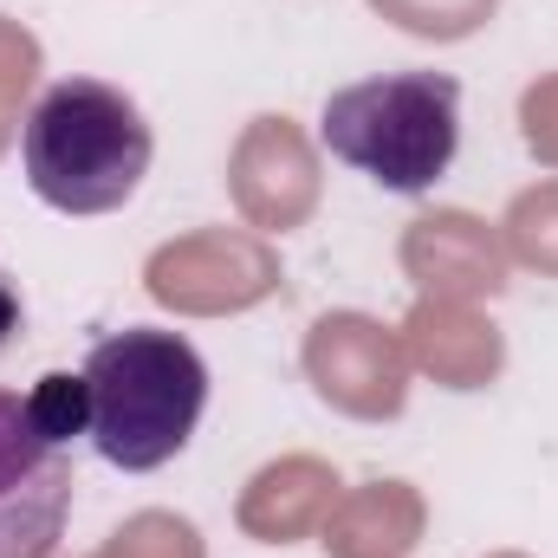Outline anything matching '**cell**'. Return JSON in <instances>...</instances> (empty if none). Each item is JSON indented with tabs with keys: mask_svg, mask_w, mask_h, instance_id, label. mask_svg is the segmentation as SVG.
<instances>
[{
	"mask_svg": "<svg viewBox=\"0 0 558 558\" xmlns=\"http://www.w3.org/2000/svg\"><path fill=\"white\" fill-rule=\"evenodd\" d=\"M92 558H208L202 553V533L182 520V513H131Z\"/></svg>",
	"mask_w": 558,
	"mask_h": 558,
	"instance_id": "obj_13",
	"label": "cell"
},
{
	"mask_svg": "<svg viewBox=\"0 0 558 558\" xmlns=\"http://www.w3.org/2000/svg\"><path fill=\"white\" fill-rule=\"evenodd\" d=\"M26 416L33 428L46 435V441H72V435H92V390H85V377H72V371H52V377H39L33 390H26Z\"/></svg>",
	"mask_w": 558,
	"mask_h": 558,
	"instance_id": "obj_14",
	"label": "cell"
},
{
	"mask_svg": "<svg viewBox=\"0 0 558 558\" xmlns=\"http://www.w3.org/2000/svg\"><path fill=\"white\" fill-rule=\"evenodd\" d=\"M422 494L410 481H371L331 500L318 546L331 558H410L422 539Z\"/></svg>",
	"mask_w": 558,
	"mask_h": 558,
	"instance_id": "obj_11",
	"label": "cell"
},
{
	"mask_svg": "<svg viewBox=\"0 0 558 558\" xmlns=\"http://www.w3.org/2000/svg\"><path fill=\"white\" fill-rule=\"evenodd\" d=\"M500 241H507V260L558 279V182H539V189L513 195V208L500 221Z\"/></svg>",
	"mask_w": 558,
	"mask_h": 558,
	"instance_id": "obj_12",
	"label": "cell"
},
{
	"mask_svg": "<svg viewBox=\"0 0 558 558\" xmlns=\"http://www.w3.org/2000/svg\"><path fill=\"white\" fill-rule=\"evenodd\" d=\"M318 137L338 162L364 169L390 195H422L448 175L461 143V85L448 72H390L325 98Z\"/></svg>",
	"mask_w": 558,
	"mask_h": 558,
	"instance_id": "obj_3",
	"label": "cell"
},
{
	"mask_svg": "<svg viewBox=\"0 0 558 558\" xmlns=\"http://www.w3.org/2000/svg\"><path fill=\"white\" fill-rule=\"evenodd\" d=\"M520 137L526 149L558 169V72H546L539 85H526V98H520Z\"/></svg>",
	"mask_w": 558,
	"mask_h": 558,
	"instance_id": "obj_17",
	"label": "cell"
},
{
	"mask_svg": "<svg viewBox=\"0 0 558 558\" xmlns=\"http://www.w3.org/2000/svg\"><path fill=\"white\" fill-rule=\"evenodd\" d=\"M403 344H410V364L441 390H487L507 364L500 325L461 299H416V312L403 318Z\"/></svg>",
	"mask_w": 558,
	"mask_h": 558,
	"instance_id": "obj_9",
	"label": "cell"
},
{
	"mask_svg": "<svg viewBox=\"0 0 558 558\" xmlns=\"http://www.w3.org/2000/svg\"><path fill=\"white\" fill-rule=\"evenodd\" d=\"M33 78H39V39L26 26L0 20V149L20 124V98L33 92Z\"/></svg>",
	"mask_w": 558,
	"mask_h": 558,
	"instance_id": "obj_16",
	"label": "cell"
},
{
	"mask_svg": "<svg viewBox=\"0 0 558 558\" xmlns=\"http://www.w3.org/2000/svg\"><path fill=\"white\" fill-rule=\"evenodd\" d=\"M410 344L403 331L377 325L371 312H325L305 331V377L312 390L357 422H390L410 403Z\"/></svg>",
	"mask_w": 558,
	"mask_h": 558,
	"instance_id": "obj_4",
	"label": "cell"
},
{
	"mask_svg": "<svg viewBox=\"0 0 558 558\" xmlns=\"http://www.w3.org/2000/svg\"><path fill=\"white\" fill-rule=\"evenodd\" d=\"M143 286L156 305L189 312V318H221V312H247L279 286V260L260 234L241 228H202L182 234L169 247L149 254Z\"/></svg>",
	"mask_w": 558,
	"mask_h": 558,
	"instance_id": "obj_5",
	"label": "cell"
},
{
	"mask_svg": "<svg viewBox=\"0 0 558 558\" xmlns=\"http://www.w3.org/2000/svg\"><path fill=\"white\" fill-rule=\"evenodd\" d=\"M20 325H26V305H20V286L0 274V351L20 338Z\"/></svg>",
	"mask_w": 558,
	"mask_h": 558,
	"instance_id": "obj_18",
	"label": "cell"
},
{
	"mask_svg": "<svg viewBox=\"0 0 558 558\" xmlns=\"http://www.w3.org/2000/svg\"><path fill=\"white\" fill-rule=\"evenodd\" d=\"M26 182L59 215H111L149 175L156 137L143 111L105 78H59L39 92L26 131Z\"/></svg>",
	"mask_w": 558,
	"mask_h": 558,
	"instance_id": "obj_2",
	"label": "cell"
},
{
	"mask_svg": "<svg viewBox=\"0 0 558 558\" xmlns=\"http://www.w3.org/2000/svg\"><path fill=\"white\" fill-rule=\"evenodd\" d=\"M331 500H338L331 461H318V454H286V461H267V468L247 481V494H241L234 513H241V533H247V539H260V546H292V539H312V533L325 526Z\"/></svg>",
	"mask_w": 558,
	"mask_h": 558,
	"instance_id": "obj_10",
	"label": "cell"
},
{
	"mask_svg": "<svg viewBox=\"0 0 558 558\" xmlns=\"http://www.w3.org/2000/svg\"><path fill=\"white\" fill-rule=\"evenodd\" d=\"M494 558H526V553H494Z\"/></svg>",
	"mask_w": 558,
	"mask_h": 558,
	"instance_id": "obj_19",
	"label": "cell"
},
{
	"mask_svg": "<svg viewBox=\"0 0 558 558\" xmlns=\"http://www.w3.org/2000/svg\"><path fill=\"white\" fill-rule=\"evenodd\" d=\"M78 377L92 390V448L124 474L175 461L208 410V364L182 331L124 325L92 344Z\"/></svg>",
	"mask_w": 558,
	"mask_h": 558,
	"instance_id": "obj_1",
	"label": "cell"
},
{
	"mask_svg": "<svg viewBox=\"0 0 558 558\" xmlns=\"http://www.w3.org/2000/svg\"><path fill=\"white\" fill-rule=\"evenodd\" d=\"M72 461L46 441L26 397L0 390V558H52L72 513Z\"/></svg>",
	"mask_w": 558,
	"mask_h": 558,
	"instance_id": "obj_6",
	"label": "cell"
},
{
	"mask_svg": "<svg viewBox=\"0 0 558 558\" xmlns=\"http://www.w3.org/2000/svg\"><path fill=\"white\" fill-rule=\"evenodd\" d=\"M384 20H397L416 39H468L474 26L494 20L500 0H371Z\"/></svg>",
	"mask_w": 558,
	"mask_h": 558,
	"instance_id": "obj_15",
	"label": "cell"
},
{
	"mask_svg": "<svg viewBox=\"0 0 558 558\" xmlns=\"http://www.w3.org/2000/svg\"><path fill=\"white\" fill-rule=\"evenodd\" d=\"M228 189L254 228H267V234L305 228V215L318 208V149L292 118H254L234 143Z\"/></svg>",
	"mask_w": 558,
	"mask_h": 558,
	"instance_id": "obj_7",
	"label": "cell"
},
{
	"mask_svg": "<svg viewBox=\"0 0 558 558\" xmlns=\"http://www.w3.org/2000/svg\"><path fill=\"white\" fill-rule=\"evenodd\" d=\"M403 274L416 279L422 299H500L507 292V241L468 215V208H435L410 221L403 234Z\"/></svg>",
	"mask_w": 558,
	"mask_h": 558,
	"instance_id": "obj_8",
	"label": "cell"
}]
</instances>
